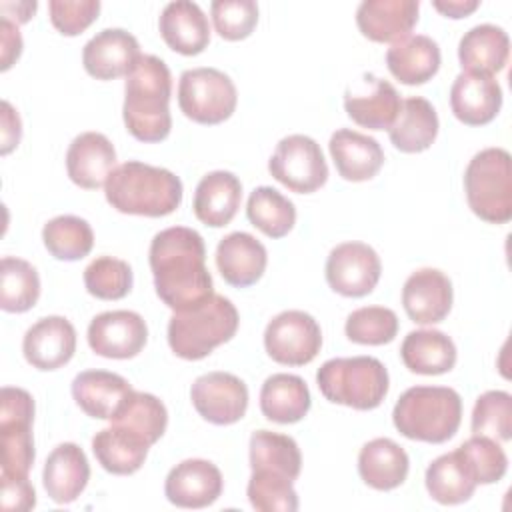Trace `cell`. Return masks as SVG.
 <instances>
[{"mask_svg":"<svg viewBox=\"0 0 512 512\" xmlns=\"http://www.w3.org/2000/svg\"><path fill=\"white\" fill-rule=\"evenodd\" d=\"M158 298L174 312L190 310L214 294L202 236L186 226L158 232L148 250Z\"/></svg>","mask_w":512,"mask_h":512,"instance_id":"6da1fadb","label":"cell"},{"mask_svg":"<svg viewBox=\"0 0 512 512\" xmlns=\"http://www.w3.org/2000/svg\"><path fill=\"white\" fill-rule=\"evenodd\" d=\"M172 74L158 56L144 54L126 76L122 116L126 130L140 142H162L172 128Z\"/></svg>","mask_w":512,"mask_h":512,"instance_id":"7a4b0ae2","label":"cell"},{"mask_svg":"<svg viewBox=\"0 0 512 512\" xmlns=\"http://www.w3.org/2000/svg\"><path fill=\"white\" fill-rule=\"evenodd\" d=\"M104 194L108 204L122 214L160 218L180 206L182 182L166 168L128 160L112 170Z\"/></svg>","mask_w":512,"mask_h":512,"instance_id":"3957f363","label":"cell"},{"mask_svg":"<svg viewBox=\"0 0 512 512\" xmlns=\"http://www.w3.org/2000/svg\"><path fill=\"white\" fill-rule=\"evenodd\" d=\"M392 422L410 440L442 444L460 428L462 398L448 386H412L398 398Z\"/></svg>","mask_w":512,"mask_h":512,"instance_id":"277c9868","label":"cell"},{"mask_svg":"<svg viewBox=\"0 0 512 512\" xmlns=\"http://www.w3.org/2000/svg\"><path fill=\"white\" fill-rule=\"evenodd\" d=\"M240 324L236 306L212 294L196 308L174 312L168 322V344L178 358L202 360L216 346L228 342Z\"/></svg>","mask_w":512,"mask_h":512,"instance_id":"5b68a950","label":"cell"},{"mask_svg":"<svg viewBox=\"0 0 512 512\" xmlns=\"http://www.w3.org/2000/svg\"><path fill=\"white\" fill-rule=\"evenodd\" d=\"M322 396L354 410H374L388 394L386 366L372 356L330 358L316 372Z\"/></svg>","mask_w":512,"mask_h":512,"instance_id":"8992f818","label":"cell"},{"mask_svg":"<svg viewBox=\"0 0 512 512\" xmlns=\"http://www.w3.org/2000/svg\"><path fill=\"white\" fill-rule=\"evenodd\" d=\"M470 210L484 222L506 224L512 218V160L504 148H484L464 172Z\"/></svg>","mask_w":512,"mask_h":512,"instance_id":"52a82bcc","label":"cell"},{"mask_svg":"<svg viewBox=\"0 0 512 512\" xmlns=\"http://www.w3.org/2000/svg\"><path fill=\"white\" fill-rule=\"evenodd\" d=\"M236 104V86L222 70L204 66L182 72L178 80V106L192 122L220 124L232 116Z\"/></svg>","mask_w":512,"mask_h":512,"instance_id":"ba28073f","label":"cell"},{"mask_svg":"<svg viewBox=\"0 0 512 512\" xmlns=\"http://www.w3.org/2000/svg\"><path fill=\"white\" fill-rule=\"evenodd\" d=\"M34 398L30 392L4 386L0 392V464L2 474L28 476L34 464Z\"/></svg>","mask_w":512,"mask_h":512,"instance_id":"9c48e42d","label":"cell"},{"mask_svg":"<svg viewBox=\"0 0 512 512\" xmlns=\"http://www.w3.org/2000/svg\"><path fill=\"white\" fill-rule=\"evenodd\" d=\"M272 178L298 194H312L328 180V164L320 144L304 134H290L276 144L268 160Z\"/></svg>","mask_w":512,"mask_h":512,"instance_id":"30bf717a","label":"cell"},{"mask_svg":"<svg viewBox=\"0 0 512 512\" xmlns=\"http://www.w3.org/2000/svg\"><path fill=\"white\" fill-rule=\"evenodd\" d=\"M268 356L284 366L310 364L322 348V330L314 316L302 310H284L264 330Z\"/></svg>","mask_w":512,"mask_h":512,"instance_id":"8fae6325","label":"cell"},{"mask_svg":"<svg viewBox=\"0 0 512 512\" xmlns=\"http://www.w3.org/2000/svg\"><path fill=\"white\" fill-rule=\"evenodd\" d=\"M324 272L334 292L346 298H362L376 288L382 264L372 246L364 242H342L330 250Z\"/></svg>","mask_w":512,"mask_h":512,"instance_id":"7c38bea8","label":"cell"},{"mask_svg":"<svg viewBox=\"0 0 512 512\" xmlns=\"http://www.w3.org/2000/svg\"><path fill=\"white\" fill-rule=\"evenodd\" d=\"M190 400L204 420L216 426H228L246 414L248 388L230 372H208L194 380Z\"/></svg>","mask_w":512,"mask_h":512,"instance_id":"4fadbf2b","label":"cell"},{"mask_svg":"<svg viewBox=\"0 0 512 512\" xmlns=\"http://www.w3.org/2000/svg\"><path fill=\"white\" fill-rule=\"evenodd\" d=\"M88 344L94 354L114 360L134 358L148 340V326L138 312L108 310L88 324Z\"/></svg>","mask_w":512,"mask_h":512,"instance_id":"5bb4252c","label":"cell"},{"mask_svg":"<svg viewBox=\"0 0 512 512\" xmlns=\"http://www.w3.org/2000/svg\"><path fill=\"white\" fill-rule=\"evenodd\" d=\"M224 488L222 472L202 458H188L176 464L164 482V494L178 508H206L214 504Z\"/></svg>","mask_w":512,"mask_h":512,"instance_id":"9a60e30c","label":"cell"},{"mask_svg":"<svg viewBox=\"0 0 512 512\" xmlns=\"http://www.w3.org/2000/svg\"><path fill=\"white\" fill-rule=\"evenodd\" d=\"M454 292L450 278L438 268L412 272L402 288V306L416 324H438L452 308Z\"/></svg>","mask_w":512,"mask_h":512,"instance_id":"2e32d148","label":"cell"},{"mask_svg":"<svg viewBox=\"0 0 512 512\" xmlns=\"http://www.w3.org/2000/svg\"><path fill=\"white\" fill-rule=\"evenodd\" d=\"M138 40L122 28H106L92 36L82 50L84 70L96 80L128 76L140 60Z\"/></svg>","mask_w":512,"mask_h":512,"instance_id":"e0dca14e","label":"cell"},{"mask_svg":"<svg viewBox=\"0 0 512 512\" xmlns=\"http://www.w3.org/2000/svg\"><path fill=\"white\" fill-rule=\"evenodd\" d=\"M22 352L38 370H58L76 352V330L64 316H46L32 324L22 340Z\"/></svg>","mask_w":512,"mask_h":512,"instance_id":"ac0fdd59","label":"cell"},{"mask_svg":"<svg viewBox=\"0 0 512 512\" xmlns=\"http://www.w3.org/2000/svg\"><path fill=\"white\" fill-rule=\"evenodd\" d=\"M402 100L398 90L378 76L366 74L364 80L346 92L344 108L346 114L362 128L368 130H390Z\"/></svg>","mask_w":512,"mask_h":512,"instance_id":"d6986e66","label":"cell"},{"mask_svg":"<svg viewBox=\"0 0 512 512\" xmlns=\"http://www.w3.org/2000/svg\"><path fill=\"white\" fill-rule=\"evenodd\" d=\"M450 108L462 124L484 126L502 108V88L494 76L460 72L450 88Z\"/></svg>","mask_w":512,"mask_h":512,"instance_id":"ffe728a7","label":"cell"},{"mask_svg":"<svg viewBox=\"0 0 512 512\" xmlns=\"http://www.w3.org/2000/svg\"><path fill=\"white\" fill-rule=\"evenodd\" d=\"M114 168L116 150L104 134L82 132L70 142L66 152V172L76 186L96 190L106 184Z\"/></svg>","mask_w":512,"mask_h":512,"instance_id":"44dd1931","label":"cell"},{"mask_svg":"<svg viewBox=\"0 0 512 512\" xmlns=\"http://www.w3.org/2000/svg\"><path fill=\"white\" fill-rule=\"evenodd\" d=\"M416 0H364L356 10V24L362 36L372 42H400L410 36L418 22Z\"/></svg>","mask_w":512,"mask_h":512,"instance_id":"7402d4cb","label":"cell"},{"mask_svg":"<svg viewBox=\"0 0 512 512\" xmlns=\"http://www.w3.org/2000/svg\"><path fill=\"white\" fill-rule=\"evenodd\" d=\"M268 264L264 244L248 232H230L216 246V266L224 282L236 288L256 284Z\"/></svg>","mask_w":512,"mask_h":512,"instance_id":"603a6c76","label":"cell"},{"mask_svg":"<svg viewBox=\"0 0 512 512\" xmlns=\"http://www.w3.org/2000/svg\"><path fill=\"white\" fill-rule=\"evenodd\" d=\"M90 480V464L84 450L74 442L58 444L46 458L42 484L56 504L74 502Z\"/></svg>","mask_w":512,"mask_h":512,"instance_id":"cb8c5ba5","label":"cell"},{"mask_svg":"<svg viewBox=\"0 0 512 512\" xmlns=\"http://www.w3.org/2000/svg\"><path fill=\"white\" fill-rule=\"evenodd\" d=\"M328 150L338 174L348 182H366L384 164V150L378 140L350 128L336 130L330 136Z\"/></svg>","mask_w":512,"mask_h":512,"instance_id":"d4e9b609","label":"cell"},{"mask_svg":"<svg viewBox=\"0 0 512 512\" xmlns=\"http://www.w3.org/2000/svg\"><path fill=\"white\" fill-rule=\"evenodd\" d=\"M158 30L164 42L178 54L196 56L210 42V24L196 2L176 0L164 6Z\"/></svg>","mask_w":512,"mask_h":512,"instance_id":"484cf974","label":"cell"},{"mask_svg":"<svg viewBox=\"0 0 512 512\" xmlns=\"http://www.w3.org/2000/svg\"><path fill=\"white\" fill-rule=\"evenodd\" d=\"M242 202V184L238 176L226 170H214L202 176L194 192L196 218L212 228H222L232 222Z\"/></svg>","mask_w":512,"mask_h":512,"instance_id":"4316f807","label":"cell"},{"mask_svg":"<svg viewBox=\"0 0 512 512\" xmlns=\"http://www.w3.org/2000/svg\"><path fill=\"white\" fill-rule=\"evenodd\" d=\"M132 390L126 378L106 370H84L72 380V398L96 420H110Z\"/></svg>","mask_w":512,"mask_h":512,"instance_id":"83f0119b","label":"cell"},{"mask_svg":"<svg viewBox=\"0 0 512 512\" xmlns=\"http://www.w3.org/2000/svg\"><path fill=\"white\" fill-rule=\"evenodd\" d=\"M410 470L408 454L390 438H374L360 448L358 474L374 490L398 488Z\"/></svg>","mask_w":512,"mask_h":512,"instance_id":"f1b7e54d","label":"cell"},{"mask_svg":"<svg viewBox=\"0 0 512 512\" xmlns=\"http://www.w3.org/2000/svg\"><path fill=\"white\" fill-rule=\"evenodd\" d=\"M510 56V38L504 28L494 24H478L470 28L458 44V60L464 72L494 76Z\"/></svg>","mask_w":512,"mask_h":512,"instance_id":"f546056e","label":"cell"},{"mask_svg":"<svg viewBox=\"0 0 512 512\" xmlns=\"http://www.w3.org/2000/svg\"><path fill=\"white\" fill-rule=\"evenodd\" d=\"M440 48L424 34L406 36L394 42L386 52V66L390 74L408 86H418L436 76L440 68Z\"/></svg>","mask_w":512,"mask_h":512,"instance_id":"4dcf8cb0","label":"cell"},{"mask_svg":"<svg viewBox=\"0 0 512 512\" xmlns=\"http://www.w3.org/2000/svg\"><path fill=\"white\" fill-rule=\"evenodd\" d=\"M438 114L434 106L422 96L402 100L400 112L388 130L390 142L396 150L418 154L432 146L438 136Z\"/></svg>","mask_w":512,"mask_h":512,"instance_id":"1f68e13d","label":"cell"},{"mask_svg":"<svg viewBox=\"0 0 512 512\" xmlns=\"http://www.w3.org/2000/svg\"><path fill=\"white\" fill-rule=\"evenodd\" d=\"M400 358L414 374L438 376L454 368L456 346L452 338L440 330H412L402 340Z\"/></svg>","mask_w":512,"mask_h":512,"instance_id":"d6a6232c","label":"cell"},{"mask_svg":"<svg viewBox=\"0 0 512 512\" xmlns=\"http://www.w3.org/2000/svg\"><path fill=\"white\" fill-rule=\"evenodd\" d=\"M310 390L296 374H272L260 388V410L276 424L300 422L310 410Z\"/></svg>","mask_w":512,"mask_h":512,"instance_id":"836d02e7","label":"cell"},{"mask_svg":"<svg viewBox=\"0 0 512 512\" xmlns=\"http://www.w3.org/2000/svg\"><path fill=\"white\" fill-rule=\"evenodd\" d=\"M150 444L134 432L110 424L92 438V452L98 464L116 476H128L142 468Z\"/></svg>","mask_w":512,"mask_h":512,"instance_id":"e575fe53","label":"cell"},{"mask_svg":"<svg viewBox=\"0 0 512 512\" xmlns=\"http://www.w3.org/2000/svg\"><path fill=\"white\" fill-rule=\"evenodd\" d=\"M424 482L432 500L446 506L470 500L478 486L458 450L442 454L436 460H432L430 466L426 468Z\"/></svg>","mask_w":512,"mask_h":512,"instance_id":"d590c367","label":"cell"},{"mask_svg":"<svg viewBox=\"0 0 512 512\" xmlns=\"http://www.w3.org/2000/svg\"><path fill=\"white\" fill-rule=\"evenodd\" d=\"M114 426L126 428L146 440L150 446L156 444L168 426V410L154 394L132 390L116 414L110 418Z\"/></svg>","mask_w":512,"mask_h":512,"instance_id":"8d00e7d4","label":"cell"},{"mask_svg":"<svg viewBox=\"0 0 512 512\" xmlns=\"http://www.w3.org/2000/svg\"><path fill=\"white\" fill-rule=\"evenodd\" d=\"M250 468L280 472L296 480L302 470V454L294 438L270 430H256L250 436Z\"/></svg>","mask_w":512,"mask_h":512,"instance_id":"74e56055","label":"cell"},{"mask_svg":"<svg viewBox=\"0 0 512 512\" xmlns=\"http://www.w3.org/2000/svg\"><path fill=\"white\" fill-rule=\"evenodd\" d=\"M246 216L268 238L286 236L296 224V208L282 192L272 186H258L250 192Z\"/></svg>","mask_w":512,"mask_h":512,"instance_id":"f35d334b","label":"cell"},{"mask_svg":"<svg viewBox=\"0 0 512 512\" xmlns=\"http://www.w3.org/2000/svg\"><path fill=\"white\" fill-rule=\"evenodd\" d=\"M40 298V276L36 268L16 256L0 262V308L4 312H28Z\"/></svg>","mask_w":512,"mask_h":512,"instance_id":"ab89813d","label":"cell"},{"mask_svg":"<svg viewBox=\"0 0 512 512\" xmlns=\"http://www.w3.org/2000/svg\"><path fill=\"white\" fill-rule=\"evenodd\" d=\"M42 240L50 256L74 262L90 254L94 246V232L84 218L62 214L44 224Z\"/></svg>","mask_w":512,"mask_h":512,"instance_id":"60d3db41","label":"cell"},{"mask_svg":"<svg viewBox=\"0 0 512 512\" xmlns=\"http://www.w3.org/2000/svg\"><path fill=\"white\" fill-rule=\"evenodd\" d=\"M294 480L272 470H252L246 496L258 512H296L298 494Z\"/></svg>","mask_w":512,"mask_h":512,"instance_id":"b9f144b4","label":"cell"},{"mask_svg":"<svg viewBox=\"0 0 512 512\" xmlns=\"http://www.w3.org/2000/svg\"><path fill=\"white\" fill-rule=\"evenodd\" d=\"M132 268L126 260L114 256H98L84 270V286L88 294L100 300H120L132 290Z\"/></svg>","mask_w":512,"mask_h":512,"instance_id":"7bdbcfd3","label":"cell"},{"mask_svg":"<svg viewBox=\"0 0 512 512\" xmlns=\"http://www.w3.org/2000/svg\"><path fill=\"white\" fill-rule=\"evenodd\" d=\"M472 432L508 442L512 438V396L504 390H488L478 396L472 410Z\"/></svg>","mask_w":512,"mask_h":512,"instance_id":"ee69618b","label":"cell"},{"mask_svg":"<svg viewBox=\"0 0 512 512\" xmlns=\"http://www.w3.org/2000/svg\"><path fill=\"white\" fill-rule=\"evenodd\" d=\"M344 332L348 340L364 346H382L396 338L398 316L384 306H364L346 318Z\"/></svg>","mask_w":512,"mask_h":512,"instance_id":"f6af8a7d","label":"cell"},{"mask_svg":"<svg viewBox=\"0 0 512 512\" xmlns=\"http://www.w3.org/2000/svg\"><path fill=\"white\" fill-rule=\"evenodd\" d=\"M476 484H494L504 478L508 458L502 446L488 436H472L456 448Z\"/></svg>","mask_w":512,"mask_h":512,"instance_id":"bcb514c9","label":"cell"},{"mask_svg":"<svg viewBox=\"0 0 512 512\" xmlns=\"http://www.w3.org/2000/svg\"><path fill=\"white\" fill-rule=\"evenodd\" d=\"M210 14L218 36L230 42L248 38L258 24V4L254 0H214Z\"/></svg>","mask_w":512,"mask_h":512,"instance_id":"7dc6e473","label":"cell"},{"mask_svg":"<svg viewBox=\"0 0 512 512\" xmlns=\"http://www.w3.org/2000/svg\"><path fill=\"white\" fill-rule=\"evenodd\" d=\"M50 22L64 36L82 34L100 12L98 0H50L48 2Z\"/></svg>","mask_w":512,"mask_h":512,"instance_id":"c3c4849f","label":"cell"},{"mask_svg":"<svg viewBox=\"0 0 512 512\" xmlns=\"http://www.w3.org/2000/svg\"><path fill=\"white\" fill-rule=\"evenodd\" d=\"M0 506L6 512H26L36 506V492L28 476L0 474Z\"/></svg>","mask_w":512,"mask_h":512,"instance_id":"681fc988","label":"cell"},{"mask_svg":"<svg viewBox=\"0 0 512 512\" xmlns=\"http://www.w3.org/2000/svg\"><path fill=\"white\" fill-rule=\"evenodd\" d=\"M22 54V36L18 32V24L12 20H0V58L2 70H8L18 56Z\"/></svg>","mask_w":512,"mask_h":512,"instance_id":"f907efd6","label":"cell"},{"mask_svg":"<svg viewBox=\"0 0 512 512\" xmlns=\"http://www.w3.org/2000/svg\"><path fill=\"white\" fill-rule=\"evenodd\" d=\"M22 136V124H20V116L18 112L12 108L10 102H2V148L0 152L6 156L8 152H12Z\"/></svg>","mask_w":512,"mask_h":512,"instance_id":"816d5d0a","label":"cell"},{"mask_svg":"<svg viewBox=\"0 0 512 512\" xmlns=\"http://www.w3.org/2000/svg\"><path fill=\"white\" fill-rule=\"evenodd\" d=\"M432 6L446 18L458 20L472 14L480 6V2L478 0H434Z\"/></svg>","mask_w":512,"mask_h":512,"instance_id":"f5cc1de1","label":"cell"},{"mask_svg":"<svg viewBox=\"0 0 512 512\" xmlns=\"http://www.w3.org/2000/svg\"><path fill=\"white\" fill-rule=\"evenodd\" d=\"M38 4L32 0H24V2H0V12H2V18L6 20H12L16 24H24L32 18V14L36 12Z\"/></svg>","mask_w":512,"mask_h":512,"instance_id":"db71d44e","label":"cell"}]
</instances>
